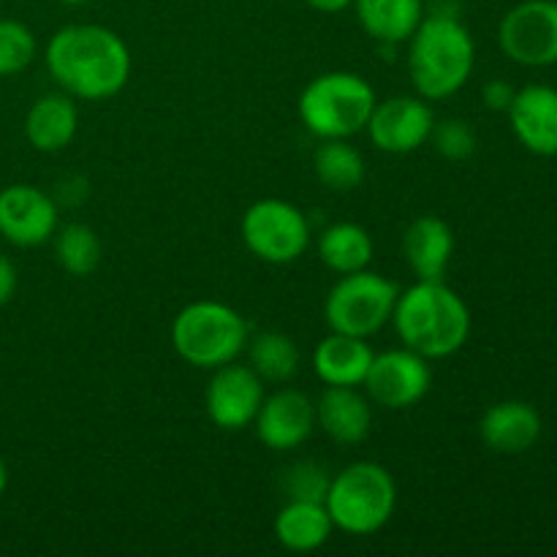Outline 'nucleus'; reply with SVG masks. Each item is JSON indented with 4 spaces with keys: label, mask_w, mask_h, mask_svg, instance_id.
<instances>
[{
    "label": "nucleus",
    "mask_w": 557,
    "mask_h": 557,
    "mask_svg": "<svg viewBox=\"0 0 557 557\" xmlns=\"http://www.w3.org/2000/svg\"><path fill=\"white\" fill-rule=\"evenodd\" d=\"M435 150L446 158V161H466L476 152V134H473L471 125L466 120H444V123L433 125V134H430Z\"/></svg>",
    "instance_id": "c85d7f7f"
},
{
    "label": "nucleus",
    "mask_w": 557,
    "mask_h": 557,
    "mask_svg": "<svg viewBox=\"0 0 557 557\" xmlns=\"http://www.w3.org/2000/svg\"><path fill=\"white\" fill-rule=\"evenodd\" d=\"M433 386V368L430 359L411 348H389L384 354H375L370 362L368 375L362 381V389L373 406L386 411H406L422 403Z\"/></svg>",
    "instance_id": "9d476101"
},
{
    "label": "nucleus",
    "mask_w": 557,
    "mask_h": 557,
    "mask_svg": "<svg viewBox=\"0 0 557 557\" xmlns=\"http://www.w3.org/2000/svg\"><path fill=\"white\" fill-rule=\"evenodd\" d=\"M498 44L525 69L557 65V0H522L504 14Z\"/></svg>",
    "instance_id": "1a4fd4ad"
},
{
    "label": "nucleus",
    "mask_w": 557,
    "mask_h": 557,
    "mask_svg": "<svg viewBox=\"0 0 557 557\" xmlns=\"http://www.w3.org/2000/svg\"><path fill=\"white\" fill-rule=\"evenodd\" d=\"M403 256L417 281H444L455 256V234L444 218L422 215L403 234Z\"/></svg>",
    "instance_id": "a211bd4d"
},
{
    "label": "nucleus",
    "mask_w": 557,
    "mask_h": 557,
    "mask_svg": "<svg viewBox=\"0 0 557 557\" xmlns=\"http://www.w3.org/2000/svg\"><path fill=\"white\" fill-rule=\"evenodd\" d=\"M373 237L359 223H330L321 232L319 259L324 261L326 270L337 272V275H351V272L368 270L370 261H373Z\"/></svg>",
    "instance_id": "5701e85b"
},
{
    "label": "nucleus",
    "mask_w": 557,
    "mask_h": 557,
    "mask_svg": "<svg viewBox=\"0 0 557 557\" xmlns=\"http://www.w3.org/2000/svg\"><path fill=\"white\" fill-rule=\"evenodd\" d=\"M479 435L495 455H525L542 438V413L525 400L495 403L484 411Z\"/></svg>",
    "instance_id": "f3484780"
},
{
    "label": "nucleus",
    "mask_w": 557,
    "mask_h": 557,
    "mask_svg": "<svg viewBox=\"0 0 557 557\" xmlns=\"http://www.w3.org/2000/svg\"><path fill=\"white\" fill-rule=\"evenodd\" d=\"M49 76L76 101H107L131 79V49L103 25H65L47 41Z\"/></svg>",
    "instance_id": "f257e3e1"
},
{
    "label": "nucleus",
    "mask_w": 557,
    "mask_h": 557,
    "mask_svg": "<svg viewBox=\"0 0 557 557\" xmlns=\"http://www.w3.org/2000/svg\"><path fill=\"white\" fill-rule=\"evenodd\" d=\"M400 286L389 277L368 270L341 275L324 302V319L332 332L354 337H373L392 321Z\"/></svg>",
    "instance_id": "0eeeda50"
},
{
    "label": "nucleus",
    "mask_w": 557,
    "mask_h": 557,
    "mask_svg": "<svg viewBox=\"0 0 557 557\" xmlns=\"http://www.w3.org/2000/svg\"><path fill=\"white\" fill-rule=\"evenodd\" d=\"M515 96H517L515 85L506 79H490L487 85L482 87V101L490 112H509Z\"/></svg>",
    "instance_id": "c756f323"
},
{
    "label": "nucleus",
    "mask_w": 557,
    "mask_h": 557,
    "mask_svg": "<svg viewBox=\"0 0 557 557\" xmlns=\"http://www.w3.org/2000/svg\"><path fill=\"white\" fill-rule=\"evenodd\" d=\"M63 5H71V9H76V5H87L90 0H60Z\"/></svg>",
    "instance_id": "72a5a7b5"
},
{
    "label": "nucleus",
    "mask_w": 557,
    "mask_h": 557,
    "mask_svg": "<svg viewBox=\"0 0 557 557\" xmlns=\"http://www.w3.org/2000/svg\"><path fill=\"white\" fill-rule=\"evenodd\" d=\"M332 476L315 460H299L283 473V495L288 500H321L324 504Z\"/></svg>",
    "instance_id": "cd10ccee"
},
{
    "label": "nucleus",
    "mask_w": 557,
    "mask_h": 557,
    "mask_svg": "<svg viewBox=\"0 0 557 557\" xmlns=\"http://www.w3.org/2000/svg\"><path fill=\"white\" fill-rule=\"evenodd\" d=\"M38 41L20 20H0V76H16L36 60Z\"/></svg>",
    "instance_id": "bb28decb"
},
{
    "label": "nucleus",
    "mask_w": 557,
    "mask_h": 557,
    "mask_svg": "<svg viewBox=\"0 0 557 557\" xmlns=\"http://www.w3.org/2000/svg\"><path fill=\"white\" fill-rule=\"evenodd\" d=\"M79 131V109L69 92H47L38 98L25 117V136L33 150L60 152L74 141Z\"/></svg>",
    "instance_id": "aec40b11"
},
{
    "label": "nucleus",
    "mask_w": 557,
    "mask_h": 557,
    "mask_svg": "<svg viewBox=\"0 0 557 557\" xmlns=\"http://www.w3.org/2000/svg\"><path fill=\"white\" fill-rule=\"evenodd\" d=\"M261 403H264V381L253 373L250 364L228 362L212 370L205 392V408L215 428L226 433L250 428Z\"/></svg>",
    "instance_id": "9b49d317"
},
{
    "label": "nucleus",
    "mask_w": 557,
    "mask_h": 557,
    "mask_svg": "<svg viewBox=\"0 0 557 557\" xmlns=\"http://www.w3.org/2000/svg\"><path fill=\"white\" fill-rule=\"evenodd\" d=\"M324 506L335 528L348 536L379 533L397 509L395 476L381 462H351L332 476Z\"/></svg>",
    "instance_id": "423d86ee"
},
{
    "label": "nucleus",
    "mask_w": 557,
    "mask_h": 557,
    "mask_svg": "<svg viewBox=\"0 0 557 557\" xmlns=\"http://www.w3.org/2000/svg\"><path fill=\"white\" fill-rule=\"evenodd\" d=\"M245 348H248V364L264 384H288L302 364L297 343L275 330L248 337Z\"/></svg>",
    "instance_id": "393cba45"
},
{
    "label": "nucleus",
    "mask_w": 557,
    "mask_h": 557,
    "mask_svg": "<svg viewBox=\"0 0 557 557\" xmlns=\"http://www.w3.org/2000/svg\"><path fill=\"white\" fill-rule=\"evenodd\" d=\"M509 123L517 141L542 158L557 156V90L549 85H528L517 90L509 107Z\"/></svg>",
    "instance_id": "2eb2a0df"
},
{
    "label": "nucleus",
    "mask_w": 557,
    "mask_h": 557,
    "mask_svg": "<svg viewBox=\"0 0 557 557\" xmlns=\"http://www.w3.org/2000/svg\"><path fill=\"white\" fill-rule=\"evenodd\" d=\"M16 286H20V272L9 256H0V308L14 299Z\"/></svg>",
    "instance_id": "7c9ffc66"
},
{
    "label": "nucleus",
    "mask_w": 557,
    "mask_h": 557,
    "mask_svg": "<svg viewBox=\"0 0 557 557\" xmlns=\"http://www.w3.org/2000/svg\"><path fill=\"white\" fill-rule=\"evenodd\" d=\"M373 403L362 386H324L315 400V428L341 446H357L370 435Z\"/></svg>",
    "instance_id": "dca6fc26"
},
{
    "label": "nucleus",
    "mask_w": 557,
    "mask_h": 557,
    "mask_svg": "<svg viewBox=\"0 0 557 557\" xmlns=\"http://www.w3.org/2000/svg\"><path fill=\"white\" fill-rule=\"evenodd\" d=\"M357 22L375 44H406L424 20V0H354Z\"/></svg>",
    "instance_id": "4be33fe9"
},
{
    "label": "nucleus",
    "mask_w": 557,
    "mask_h": 557,
    "mask_svg": "<svg viewBox=\"0 0 557 557\" xmlns=\"http://www.w3.org/2000/svg\"><path fill=\"white\" fill-rule=\"evenodd\" d=\"M375 90L354 71H326L310 79L299 96V120L313 136L351 139L368 128L375 107Z\"/></svg>",
    "instance_id": "20e7f679"
},
{
    "label": "nucleus",
    "mask_w": 557,
    "mask_h": 557,
    "mask_svg": "<svg viewBox=\"0 0 557 557\" xmlns=\"http://www.w3.org/2000/svg\"><path fill=\"white\" fill-rule=\"evenodd\" d=\"M313 172L335 194H351L368 177V163L348 139H324L313 156Z\"/></svg>",
    "instance_id": "b1692460"
},
{
    "label": "nucleus",
    "mask_w": 557,
    "mask_h": 557,
    "mask_svg": "<svg viewBox=\"0 0 557 557\" xmlns=\"http://www.w3.org/2000/svg\"><path fill=\"white\" fill-rule=\"evenodd\" d=\"M433 125V107L422 96H392L386 101H375L364 131L379 150L408 156L428 145Z\"/></svg>",
    "instance_id": "f8f14e48"
},
{
    "label": "nucleus",
    "mask_w": 557,
    "mask_h": 557,
    "mask_svg": "<svg viewBox=\"0 0 557 557\" xmlns=\"http://www.w3.org/2000/svg\"><path fill=\"white\" fill-rule=\"evenodd\" d=\"M375 351L364 337L332 332L313 348V373L324 386H362Z\"/></svg>",
    "instance_id": "6ab92c4d"
},
{
    "label": "nucleus",
    "mask_w": 557,
    "mask_h": 557,
    "mask_svg": "<svg viewBox=\"0 0 557 557\" xmlns=\"http://www.w3.org/2000/svg\"><path fill=\"white\" fill-rule=\"evenodd\" d=\"M248 321L232 305L196 299L172 321V346L183 362L199 370H218L237 362L248 346Z\"/></svg>",
    "instance_id": "39448f33"
},
{
    "label": "nucleus",
    "mask_w": 557,
    "mask_h": 557,
    "mask_svg": "<svg viewBox=\"0 0 557 557\" xmlns=\"http://www.w3.org/2000/svg\"><path fill=\"white\" fill-rule=\"evenodd\" d=\"M5 487H9V468H5L3 457H0V498H3Z\"/></svg>",
    "instance_id": "473e14b6"
},
{
    "label": "nucleus",
    "mask_w": 557,
    "mask_h": 557,
    "mask_svg": "<svg viewBox=\"0 0 557 557\" xmlns=\"http://www.w3.org/2000/svg\"><path fill=\"white\" fill-rule=\"evenodd\" d=\"M243 243L267 264H292L302 259L310 245V221L286 199H261L243 215Z\"/></svg>",
    "instance_id": "6e6552de"
},
{
    "label": "nucleus",
    "mask_w": 557,
    "mask_h": 557,
    "mask_svg": "<svg viewBox=\"0 0 557 557\" xmlns=\"http://www.w3.org/2000/svg\"><path fill=\"white\" fill-rule=\"evenodd\" d=\"M58 201L36 185L16 183L0 190V237L16 248H38L58 232Z\"/></svg>",
    "instance_id": "ddd939ff"
},
{
    "label": "nucleus",
    "mask_w": 557,
    "mask_h": 557,
    "mask_svg": "<svg viewBox=\"0 0 557 557\" xmlns=\"http://www.w3.org/2000/svg\"><path fill=\"white\" fill-rule=\"evenodd\" d=\"M408 74L424 101L457 96L476 69V44L457 14L424 16L408 38Z\"/></svg>",
    "instance_id": "7ed1b4c3"
},
{
    "label": "nucleus",
    "mask_w": 557,
    "mask_h": 557,
    "mask_svg": "<svg viewBox=\"0 0 557 557\" xmlns=\"http://www.w3.org/2000/svg\"><path fill=\"white\" fill-rule=\"evenodd\" d=\"M253 424L256 435L267 449L294 451L313 435L315 400H310L305 392L283 386L272 395H264Z\"/></svg>",
    "instance_id": "4468645a"
},
{
    "label": "nucleus",
    "mask_w": 557,
    "mask_h": 557,
    "mask_svg": "<svg viewBox=\"0 0 557 557\" xmlns=\"http://www.w3.org/2000/svg\"><path fill=\"white\" fill-rule=\"evenodd\" d=\"M305 3L319 14H343L346 9H351L354 0H305Z\"/></svg>",
    "instance_id": "2f4dec72"
},
{
    "label": "nucleus",
    "mask_w": 557,
    "mask_h": 557,
    "mask_svg": "<svg viewBox=\"0 0 557 557\" xmlns=\"http://www.w3.org/2000/svg\"><path fill=\"white\" fill-rule=\"evenodd\" d=\"M335 522L321 500H286L275 517V539L288 553H315L330 542Z\"/></svg>",
    "instance_id": "412c9836"
},
{
    "label": "nucleus",
    "mask_w": 557,
    "mask_h": 557,
    "mask_svg": "<svg viewBox=\"0 0 557 557\" xmlns=\"http://www.w3.org/2000/svg\"><path fill=\"white\" fill-rule=\"evenodd\" d=\"M392 324L406 348L424 359H446L471 337V310L444 281H417L397 294Z\"/></svg>",
    "instance_id": "f03ea898"
},
{
    "label": "nucleus",
    "mask_w": 557,
    "mask_h": 557,
    "mask_svg": "<svg viewBox=\"0 0 557 557\" xmlns=\"http://www.w3.org/2000/svg\"><path fill=\"white\" fill-rule=\"evenodd\" d=\"M54 256L69 275L87 277L101 267V237L87 223H65L54 232Z\"/></svg>",
    "instance_id": "a878e982"
}]
</instances>
